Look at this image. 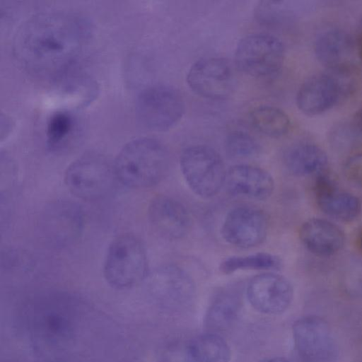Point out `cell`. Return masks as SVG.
Returning a JSON list of instances; mask_svg holds the SVG:
<instances>
[{
    "label": "cell",
    "instance_id": "cell-5",
    "mask_svg": "<svg viewBox=\"0 0 362 362\" xmlns=\"http://www.w3.org/2000/svg\"><path fill=\"white\" fill-rule=\"evenodd\" d=\"M180 167L188 187L202 198L215 196L225 185L227 170L222 158L209 146L186 148L181 153Z\"/></svg>",
    "mask_w": 362,
    "mask_h": 362
},
{
    "label": "cell",
    "instance_id": "cell-3",
    "mask_svg": "<svg viewBox=\"0 0 362 362\" xmlns=\"http://www.w3.org/2000/svg\"><path fill=\"white\" fill-rule=\"evenodd\" d=\"M356 76L351 65L328 69L306 79L296 94L299 110L308 116L321 115L334 107L354 90Z\"/></svg>",
    "mask_w": 362,
    "mask_h": 362
},
{
    "label": "cell",
    "instance_id": "cell-22",
    "mask_svg": "<svg viewBox=\"0 0 362 362\" xmlns=\"http://www.w3.org/2000/svg\"><path fill=\"white\" fill-rule=\"evenodd\" d=\"M187 362H229L230 350L227 342L216 333L197 336L186 349Z\"/></svg>",
    "mask_w": 362,
    "mask_h": 362
},
{
    "label": "cell",
    "instance_id": "cell-23",
    "mask_svg": "<svg viewBox=\"0 0 362 362\" xmlns=\"http://www.w3.org/2000/svg\"><path fill=\"white\" fill-rule=\"evenodd\" d=\"M250 122L259 132L272 138H279L289 131L291 122L281 109L272 105H260L250 113Z\"/></svg>",
    "mask_w": 362,
    "mask_h": 362
},
{
    "label": "cell",
    "instance_id": "cell-32",
    "mask_svg": "<svg viewBox=\"0 0 362 362\" xmlns=\"http://www.w3.org/2000/svg\"><path fill=\"white\" fill-rule=\"evenodd\" d=\"M358 243L361 250L362 251V232L359 235Z\"/></svg>",
    "mask_w": 362,
    "mask_h": 362
},
{
    "label": "cell",
    "instance_id": "cell-28",
    "mask_svg": "<svg viewBox=\"0 0 362 362\" xmlns=\"http://www.w3.org/2000/svg\"><path fill=\"white\" fill-rule=\"evenodd\" d=\"M344 174L350 182L362 187V152L350 156L346 160Z\"/></svg>",
    "mask_w": 362,
    "mask_h": 362
},
{
    "label": "cell",
    "instance_id": "cell-13",
    "mask_svg": "<svg viewBox=\"0 0 362 362\" xmlns=\"http://www.w3.org/2000/svg\"><path fill=\"white\" fill-rule=\"evenodd\" d=\"M246 294L249 303L257 311L279 315L290 306L293 289L286 277L274 273H263L249 281Z\"/></svg>",
    "mask_w": 362,
    "mask_h": 362
},
{
    "label": "cell",
    "instance_id": "cell-30",
    "mask_svg": "<svg viewBox=\"0 0 362 362\" xmlns=\"http://www.w3.org/2000/svg\"><path fill=\"white\" fill-rule=\"evenodd\" d=\"M258 362H291L288 359L283 357H271L260 360Z\"/></svg>",
    "mask_w": 362,
    "mask_h": 362
},
{
    "label": "cell",
    "instance_id": "cell-6",
    "mask_svg": "<svg viewBox=\"0 0 362 362\" xmlns=\"http://www.w3.org/2000/svg\"><path fill=\"white\" fill-rule=\"evenodd\" d=\"M117 180L113 163L103 155L89 152L73 161L66 168L64 182L78 198L98 199L107 195Z\"/></svg>",
    "mask_w": 362,
    "mask_h": 362
},
{
    "label": "cell",
    "instance_id": "cell-4",
    "mask_svg": "<svg viewBox=\"0 0 362 362\" xmlns=\"http://www.w3.org/2000/svg\"><path fill=\"white\" fill-rule=\"evenodd\" d=\"M103 275L112 288H132L148 276V261L141 241L134 235L124 233L109 245L103 265Z\"/></svg>",
    "mask_w": 362,
    "mask_h": 362
},
{
    "label": "cell",
    "instance_id": "cell-18",
    "mask_svg": "<svg viewBox=\"0 0 362 362\" xmlns=\"http://www.w3.org/2000/svg\"><path fill=\"white\" fill-rule=\"evenodd\" d=\"M83 223L81 209L69 202H58L51 205L43 216L45 234L59 245L75 240L81 234Z\"/></svg>",
    "mask_w": 362,
    "mask_h": 362
},
{
    "label": "cell",
    "instance_id": "cell-12",
    "mask_svg": "<svg viewBox=\"0 0 362 362\" xmlns=\"http://www.w3.org/2000/svg\"><path fill=\"white\" fill-rule=\"evenodd\" d=\"M74 325L71 314L64 308L51 306L40 309L30 317L32 340L42 350L62 349L73 337Z\"/></svg>",
    "mask_w": 362,
    "mask_h": 362
},
{
    "label": "cell",
    "instance_id": "cell-16",
    "mask_svg": "<svg viewBox=\"0 0 362 362\" xmlns=\"http://www.w3.org/2000/svg\"><path fill=\"white\" fill-rule=\"evenodd\" d=\"M225 185L233 195L256 200L268 199L274 189L273 177L267 170L245 164L233 165L227 170Z\"/></svg>",
    "mask_w": 362,
    "mask_h": 362
},
{
    "label": "cell",
    "instance_id": "cell-11",
    "mask_svg": "<svg viewBox=\"0 0 362 362\" xmlns=\"http://www.w3.org/2000/svg\"><path fill=\"white\" fill-rule=\"evenodd\" d=\"M268 229V220L262 211L249 206H238L226 216L221 233L230 245L251 248L264 242Z\"/></svg>",
    "mask_w": 362,
    "mask_h": 362
},
{
    "label": "cell",
    "instance_id": "cell-8",
    "mask_svg": "<svg viewBox=\"0 0 362 362\" xmlns=\"http://www.w3.org/2000/svg\"><path fill=\"white\" fill-rule=\"evenodd\" d=\"M185 103L182 95L167 85H154L144 89L136 102V115L146 128L167 131L182 119Z\"/></svg>",
    "mask_w": 362,
    "mask_h": 362
},
{
    "label": "cell",
    "instance_id": "cell-9",
    "mask_svg": "<svg viewBox=\"0 0 362 362\" xmlns=\"http://www.w3.org/2000/svg\"><path fill=\"white\" fill-rule=\"evenodd\" d=\"M297 353L304 362H335L338 346L327 322L320 317L308 315L293 325Z\"/></svg>",
    "mask_w": 362,
    "mask_h": 362
},
{
    "label": "cell",
    "instance_id": "cell-14",
    "mask_svg": "<svg viewBox=\"0 0 362 362\" xmlns=\"http://www.w3.org/2000/svg\"><path fill=\"white\" fill-rule=\"evenodd\" d=\"M148 217L153 228L162 236L170 240L186 236L192 223L185 206L165 195H158L151 199L148 207Z\"/></svg>",
    "mask_w": 362,
    "mask_h": 362
},
{
    "label": "cell",
    "instance_id": "cell-21",
    "mask_svg": "<svg viewBox=\"0 0 362 362\" xmlns=\"http://www.w3.org/2000/svg\"><path fill=\"white\" fill-rule=\"evenodd\" d=\"M284 163L288 170L296 176L317 175L325 171L328 158L320 146L302 143L287 151Z\"/></svg>",
    "mask_w": 362,
    "mask_h": 362
},
{
    "label": "cell",
    "instance_id": "cell-1",
    "mask_svg": "<svg viewBox=\"0 0 362 362\" xmlns=\"http://www.w3.org/2000/svg\"><path fill=\"white\" fill-rule=\"evenodd\" d=\"M90 35V24L81 15L42 12L29 18L18 28L13 38V53L29 74L56 79L76 64Z\"/></svg>",
    "mask_w": 362,
    "mask_h": 362
},
{
    "label": "cell",
    "instance_id": "cell-17",
    "mask_svg": "<svg viewBox=\"0 0 362 362\" xmlns=\"http://www.w3.org/2000/svg\"><path fill=\"white\" fill-rule=\"evenodd\" d=\"M149 286L168 303L181 305L194 295V284L189 274L173 264L160 267L146 277Z\"/></svg>",
    "mask_w": 362,
    "mask_h": 362
},
{
    "label": "cell",
    "instance_id": "cell-27",
    "mask_svg": "<svg viewBox=\"0 0 362 362\" xmlns=\"http://www.w3.org/2000/svg\"><path fill=\"white\" fill-rule=\"evenodd\" d=\"M257 141L250 134L240 130L230 132L225 140V149L228 156L235 158H246L256 156L260 151Z\"/></svg>",
    "mask_w": 362,
    "mask_h": 362
},
{
    "label": "cell",
    "instance_id": "cell-2",
    "mask_svg": "<svg viewBox=\"0 0 362 362\" xmlns=\"http://www.w3.org/2000/svg\"><path fill=\"white\" fill-rule=\"evenodd\" d=\"M117 180L131 188L158 184L166 176L170 156L165 147L152 138H139L127 143L113 162Z\"/></svg>",
    "mask_w": 362,
    "mask_h": 362
},
{
    "label": "cell",
    "instance_id": "cell-7",
    "mask_svg": "<svg viewBox=\"0 0 362 362\" xmlns=\"http://www.w3.org/2000/svg\"><path fill=\"white\" fill-rule=\"evenodd\" d=\"M285 50L281 41L267 33L249 35L240 40L235 52L238 69L251 76L274 78L280 72Z\"/></svg>",
    "mask_w": 362,
    "mask_h": 362
},
{
    "label": "cell",
    "instance_id": "cell-25",
    "mask_svg": "<svg viewBox=\"0 0 362 362\" xmlns=\"http://www.w3.org/2000/svg\"><path fill=\"white\" fill-rule=\"evenodd\" d=\"M238 299L230 293L218 295L208 311V322L216 328H224L234 319L238 309Z\"/></svg>",
    "mask_w": 362,
    "mask_h": 362
},
{
    "label": "cell",
    "instance_id": "cell-31",
    "mask_svg": "<svg viewBox=\"0 0 362 362\" xmlns=\"http://www.w3.org/2000/svg\"><path fill=\"white\" fill-rule=\"evenodd\" d=\"M355 124L357 128L362 132V108L356 115Z\"/></svg>",
    "mask_w": 362,
    "mask_h": 362
},
{
    "label": "cell",
    "instance_id": "cell-10",
    "mask_svg": "<svg viewBox=\"0 0 362 362\" xmlns=\"http://www.w3.org/2000/svg\"><path fill=\"white\" fill-rule=\"evenodd\" d=\"M186 81L197 95L211 100H223L233 91L234 75L225 59L207 57L199 59L190 66Z\"/></svg>",
    "mask_w": 362,
    "mask_h": 362
},
{
    "label": "cell",
    "instance_id": "cell-19",
    "mask_svg": "<svg viewBox=\"0 0 362 362\" xmlns=\"http://www.w3.org/2000/svg\"><path fill=\"white\" fill-rule=\"evenodd\" d=\"M303 245L313 255L331 257L343 247L345 243L344 231L330 221L310 218L303 223L299 231Z\"/></svg>",
    "mask_w": 362,
    "mask_h": 362
},
{
    "label": "cell",
    "instance_id": "cell-26",
    "mask_svg": "<svg viewBox=\"0 0 362 362\" xmlns=\"http://www.w3.org/2000/svg\"><path fill=\"white\" fill-rule=\"evenodd\" d=\"M73 115L66 110L53 113L48 119L46 136L48 145L56 148L62 145L71 135L74 129Z\"/></svg>",
    "mask_w": 362,
    "mask_h": 362
},
{
    "label": "cell",
    "instance_id": "cell-24",
    "mask_svg": "<svg viewBox=\"0 0 362 362\" xmlns=\"http://www.w3.org/2000/svg\"><path fill=\"white\" fill-rule=\"evenodd\" d=\"M281 266L278 257L267 252H257L227 257L220 264L219 269L223 274H230L240 270L279 269Z\"/></svg>",
    "mask_w": 362,
    "mask_h": 362
},
{
    "label": "cell",
    "instance_id": "cell-29",
    "mask_svg": "<svg viewBox=\"0 0 362 362\" xmlns=\"http://www.w3.org/2000/svg\"><path fill=\"white\" fill-rule=\"evenodd\" d=\"M356 49L358 51V54L362 61V19L359 25V30L357 35L356 40Z\"/></svg>",
    "mask_w": 362,
    "mask_h": 362
},
{
    "label": "cell",
    "instance_id": "cell-15",
    "mask_svg": "<svg viewBox=\"0 0 362 362\" xmlns=\"http://www.w3.org/2000/svg\"><path fill=\"white\" fill-rule=\"evenodd\" d=\"M314 192L318 207L329 216L343 221H351L361 213L359 199L353 194L340 190L325 172L317 175Z\"/></svg>",
    "mask_w": 362,
    "mask_h": 362
},
{
    "label": "cell",
    "instance_id": "cell-20",
    "mask_svg": "<svg viewBox=\"0 0 362 362\" xmlns=\"http://www.w3.org/2000/svg\"><path fill=\"white\" fill-rule=\"evenodd\" d=\"M354 47L348 33L339 28H329L320 33L314 42L317 59L327 69L350 65Z\"/></svg>",
    "mask_w": 362,
    "mask_h": 362
}]
</instances>
